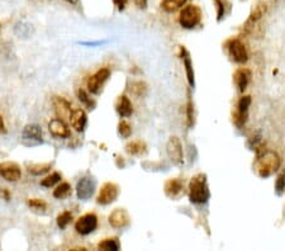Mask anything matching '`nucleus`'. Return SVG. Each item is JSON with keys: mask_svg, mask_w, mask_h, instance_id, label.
Wrapping results in <instances>:
<instances>
[{"mask_svg": "<svg viewBox=\"0 0 285 251\" xmlns=\"http://www.w3.org/2000/svg\"><path fill=\"white\" fill-rule=\"evenodd\" d=\"M131 91L137 96H143L147 91V86H146L145 83L142 82H136L131 85Z\"/></svg>", "mask_w": 285, "mask_h": 251, "instance_id": "obj_26", "label": "nucleus"}, {"mask_svg": "<svg viewBox=\"0 0 285 251\" xmlns=\"http://www.w3.org/2000/svg\"><path fill=\"white\" fill-rule=\"evenodd\" d=\"M78 96H79V100L81 103H84L85 105H86L87 108L93 109L94 105H95V103L91 100V98H89V95H87L86 93H85L84 90H79L78 91Z\"/></svg>", "mask_w": 285, "mask_h": 251, "instance_id": "obj_29", "label": "nucleus"}, {"mask_svg": "<svg viewBox=\"0 0 285 251\" xmlns=\"http://www.w3.org/2000/svg\"><path fill=\"white\" fill-rule=\"evenodd\" d=\"M52 105L55 109L56 114L58 117L65 118L70 117L71 114V103L67 99H65L64 96H53L52 98Z\"/></svg>", "mask_w": 285, "mask_h": 251, "instance_id": "obj_15", "label": "nucleus"}, {"mask_svg": "<svg viewBox=\"0 0 285 251\" xmlns=\"http://www.w3.org/2000/svg\"><path fill=\"white\" fill-rule=\"evenodd\" d=\"M28 206L32 209H36V210H44L47 208V203L44 201H42V199L40 198H31L28 199Z\"/></svg>", "mask_w": 285, "mask_h": 251, "instance_id": "obj_27", "label": "nucleus"}, {"mask_svg": "<svg viewBox=\"0 0 285 251\" xmlns=\"http://www.w3.org/2000/svg\"><path fill=\"white\" fill-rule=\"evenodd\" d=\"M98 227V217L94 213H86L76 221L75 230L78 234L86 236L96 230Z\"/></svg>", "mask_w": 285, "mask_h": 251, "instance_id": "obj_6", "label": "nucleus"}, {"mask_svg": "<svg viewBox=\"0 0 285 251\" xmlns=\"http://www.w3.org/2000/svg\"><path fill=\"white\" fill-rule=\"evenodd\" d=\"M65 1H67L69 4H73V5H75V4L79 3V0H65Z\"/></svg>", "mask_w": 285, "mask_h": 251, "instance_id": "obj_37", "label": "nucleus"}, {"mask_svg": "<svg viewBox=\"0 0 285 251\" xmlns=\"http://www.w3.org/2000/svg\"><path fill=\"white\" fill-rule=\"evenodd\" d=\"M111 76V70L107 69V67H103V69H99L96 71L94 75H91L87 80V89L89 91L94 94H98L100 90H102L103 85L105 84L108 79Z\"/></svg>", "mask_w": 285, "mask_h": 251, "instance_id": "obj_7", "label": "nucleus"}, {"mask_svg": "<svg viewBox=\"0 0 285 251\" xmlns=\"http://www.w3.org/2000/svg\"><path fill=\"white\" fill-rule=\"evenodd\" d=\"M146 145L142 141H132L125 146V151L128 152L129 155H140L142 152H145Z\"/></svg>", "mask_w": 285, "mask_h": 251, "instance_id": "obj_22", "label": "nucleus"}, {"mask_svg": "<svg viewBox=\"0 0 285 251\" xmlns=\"http://www.w3.org/2000/svg\"><path fill=\"white\" fill-rule=\"evenodd\" d=\"M165 194L171 199H178L183 196L184 184L179 179L171 178L165 183Z\"/></svg>", "mask_w": 285, "mask_h": 251, "instance_id": "obj_14", "label": "nucleus"}, {"mask_svg": "<svg viewBox=\"0 0 285 251\" xmlns=\"http://www.w3.org/2000/svg\"><path fill=\"white\" fill-rule=\"evenodd\" d=\"M184 64H185L186 75H188V80H189V84L193 85V84H194V73H193V69H192V62H190V60L188 59V56H186L185 59H184Z\"/></svg>", "mask_w": 285, "mask_h": 251, "instance_id": "obj_30", "label": "nucleus"}, {"mask_svg": "<svg viewBox=\"0 0 285 251\" xmlns=\"http://www.w3.org/2000/svg\"><path fill=\"white\" fill-rule=\"evenodd\" d=\"M0 176L6 181L14 183L22 178V170L19 165L13 161H5L0 164Z\"/></svg>", "mask_w": 285, "mask_h": 251, "instance_id": "obj_9", "label": "nucleus"}, {"mask_svg": "<svg viewBox=\"0 0 285 251\" xmlns=\"http://www.w3.org/2000/svg\"><path fill=\"white\" fill-rule=\"evenodd\" d=\"M133 1L134 4L141 9H145L146 5H147V0H133Z\"/></svg>", "mask_w": 285, "mask_h": 251, "instance_id": "obj_34", "label": "nucleus"}, {"mask_svg": "<svg viewBox=\"0 0 285 251\" xmlns=\"http://www.w3.org/2000/svg\"><path fill=\"white\" fill-rule=\"evenodd\" d=\"M217 10H218V19H222L224 15V0H214Z\"/></svg>", "mask_w": 285, "mask_h": 251, "instance_id": "obj_31", "label": "nucleus"}, {"mask_svg": "<svg viewBox=\"0 0 285 251\" xmlns=\"http://www.w3.org/2000/svg\"><path fill=\"white\" fill-rule=\"evenodd\" d=\"M189 197L193 203H205L209 198V189L207 185L205 174H197L189 183Z\"/></svg>", "mask_w": 285, "mask_h": 251, "instance_id": "obj_2", "label": "nucleus"}, {"mask_svg": "<svg viewBox=\"0 0 285 251\" xmlns=\"http://www.w3.org/2000/svg\"><path fill=\"white\" fill-rule=\"evenodd\" d=\"M73 221V213L69 210H64L57 216V226L61 230H65L67 226L70 225V222Z\"/></svg>", "mask_w": 285, "mask_h": 251, "instance_id": "obj_23", "label": "nucleus"}, {"mask_svg": "<svg viewBox=\"0 0 285 251\" xmlns=\"http://www.w3.org/2000/svg\"><path fill=\"white\" fill-rule=\"evenodd\" d=\"M71 194V185L69 183H61L55 190H53V197L56 199H66Z\"/></svg>", "mask_w": 285, "mask_h": 251, "instance_id": "obj_21", "label": "nucleus"}, {"mask_svg": "<svg viewBox=\"0 0 285 251\" xmlns=\"http://www.w3.org/2000/svg\"><path fill=\"white\" fill-rule=\"evenodd\" d=\"M186 3V0H163L161 1V8L167 13L176 12L178 9H180L184 4Z\"/></svg>", "mask_w": 285, "mask_h": 251, "instance_id": "obj_20", "label": "nucleus"}, {"mask_svg": "<svg viewBox=\"0 0 285 251\" xmlns=\"http://www.w3.org/2000/svg\"><path fill=\"white\" fill-rule=\"evenodd\" d=\"M131 217L124 208H117L109 216V225L113 228H124L129 225Z\"/></svg>", "mask_w": 285, "mask_h": 251, "instance_id": "obj_12", "label": "nucleus"}, {"mask_svg": "<svg viewBox=\"0 0 285 251\" xmlns=\"http://www.w3.org/2000/svg\"><path fill=\"white\" fill-rule=\"evenodd\" d=\"M94 189H95V181L93 178H89V176H85V178L80 179L76 185V194H78V198L81 199V201H87L93 196Z\"/></svg>", "mask_w": 285, "mask_h": 251, "instance_id": "obj_11", "label": "nucleus"}, {"mask_svg": "<svg viewBox=\"0 0 285 251\" xmlns=\"http://www.w3.org/2000/svg\"><path fill=\"white\" fill-rule=\"evenodd\" d=\"M22 141L27 146H36L42 143V128L38 125H27L22 131Z\"/></svg>", "mask_w": 285, "mask_h": 251, "instance_id": "obj_5", "label": "nucleus"}, {"mask_svg": "<svg viewBox=\"0 0 285 251\" xmlns=\"http://www.w3.org/2000/svg\"><path fill=\"white\" fill-rule=\"evenodd\" d=\"M285 188V174H282V175L278 178L277 180V190L278 193H282L283 189Z\"/></svg>", "mask_w": 285, "mask_h": 251, "instance_id": "obj_32", "label": "nucleus"}, {"mask_svg": "<svg viewBox=\"0 0 285 251\" xmlns=\"http://www.w3.org/2000/svg\"><path fill=\"white\" fill-rule=\"evenodd\" d=\"M280 167V158L274 151H265L253 163V169L261 178H268Z\"/></svg>", "mask_w": 285, "mask_h": 251, "instance_id": "obj_1", "label": "nucleus"}, {"mask_svg": "<svg viewBox=\"0 0 285 251\" xmlns=\"http://www.w3.org/2000/svg\"><path fill=\"white\" fill-rule=\"evenodd\" d=\"M6 128H5V123H4L3 117L0 116V133H5Z\"/></svg>", "mask_w": 285, "mask_h": 251, "instance_id": "obj_36", "label": "nucleus"}, {"mask_svg": "<svg viewBox=\"0 0 285 251\" xmlns=\"http://www.w3.org/2000/svg\"><path fill=\"white\" fill-rule=\"evenodd\" d=\"M226 47H227L228 53H230V56L235 62L244 64V62L247 61V51H246L244 44L240 40H231V41L227 42Z\"/></svg>", "mask_w": 285, "mask_h": 251, "instance_id": "obj_8", "label": "nucleus"}, {"mask_svg": "<svg viewBox=\"0 0 285 251\" xmlns=\"http://www.w3.org/2000/svg\"><path fill=\"white\" fill-rule=\"evenodd\" d=\"M166 151H167V155H169L170 160L172 161L176 165H180L183 164V145H181L180 140L178 137H171L167 142V146H166Z\"/></svg>", "mask_w": 285, "mask_h": 251, "instance_id": "obj_10", "label": "nucleus"}, {"mask_svg": "<svg viewBox=\"0 0 285 251\" xmlns=\"http://www.w3.org/2000/svg\"><path fill=\"white\" fill-rule=\"evenodd\" d=\"M118 132H120V134L122 137L128 138L132 133L131 125H129L127 121H121L120 125H118Z\"/></svg>", "mask_w": 285, "mask_h": 251, "instance_id": "obj_28", "label": "nucleus"}, {"mask_svg": "<svg viewBox=\"0 0 285 251\" xmlns=\"http://www.w3.org/2000/svg\"><path fill=\"white\" fill-rule=\"evenodd\" d=\"M116 109L117 112H118V114L123 118L129 117V116L133 113V105H132L128 96L125 95H121L120 98H118V100H117L116 103Z\"/></svg>", "mask_w": 285, "mask_h": 251, "instance_id": "obj_17", "label": "nucleus"}, {"mask_svg": "<svg viewBox=\"0 0 285 251\" xmlns=\"http://www.w3.org/2000/svg\"><path fill=\"white\" fill-rule=\"evenodd\" d=\"M113 3L116 4V6L118 8V10H123L128 3V0H113Z\"/></svg>", "mask_w": 285, "mask_h": 251, "instance_id": "obj_33", "label": "nucleus"}, {"mask_svg": "<svg viewBox=\"0 0 285 251\" xmlns=\"http://www.w3.org/2000/svg\"><path fill=\"white\" fill-rule=\"evenodd\" d=\"M0 194L3 196V198L5 199V201H9V199H10V193H9L8 190L5 189V188H4V189L0 190Z\"/></svg>", "mask_w": 285, "mask_h": 251, "instance_id": "obj_35", "label": "nucleus"}, {"mask_svg": "<svg viewBox=\"0 0 285 251\" xmlns=\"http://www.w3.org/2000/svg\"><path fill=\"white\" fill-rule=\"evenodd\" d=\"M233 79H235V84L237 85L239 90L244 91L246 90V88H247V85L251 79L250 70H247V69H239V70L235 73Z\"/></svg>", "mask_w": 285, "mask_h": 251, "instance_id": "obj_18", "label": "nucleus"}, {"mask_svg": "<svg viewBox=\"0 0 285 251\" xmlns=\"http://www.w3.org/2000/svg\"><path fill=\"white\" fill-rule=\"evenodd\" d=\"M60 180H61V175H60L58 172H52L51 175H48V176H46L44 179H42L41 185L44 188H51V187H53L55 184H57Z\"/></svg>", "mask_w": 285, "mask_h": 251, "instance_id": "obj_25", "label": "nucleus"}, {"mask_svg": "<svg viewBox=\"0 0 285 251\" xmlns=\"http://www.w3.org/2000/svg\"><path fill=\"white\" fill-rule=\"evenodd\" d=\"M202 21V10L198 5L190 4L183 8L179 15V23L185 30H193Z\"/></svg>", "mask_w": 285, "mask_h": 251, "instance_id": "obj_3", "label": "nucleus"}, {"mask_svg": "<svg viewBox=\"0 0 285 251\" xmlns=\"http://www.w3.org/2000/svg\"><path fill=\"white\" fill-rule=\"evenodd\" d=\"M51 169V164H37V165H32L29 167L28 171L33 175H42L44 172L50 171Z\"/></svg>", "mask_w": 285, "mask_h": 251, "instance_id": "obj_24", "label": "nucleus"}, {"mask_svg": "<svg viewBox=\"0 0 285 251\" xmlns=\"http://www.w3.org/2000/svg\"><path fill=\"white\" fill-rule=\"evenodd\" d=\"M98 249L99 250H113L118 251L121 249L120 240L117 237H109V239H104L98 244Z\"/></svg>", "mask_w": 285, "mask_h": 251, "instance_id": "obj_19", "label": "nucleus"}, {"mask_svg": "<svg viewBox=\"0 0 285 251\" xmlns=\"http://www.w3.org/2000/svg\"><path fill=\"white\" fill-rule=\"evenodd\" d=\"M48 129H50L51 134H53L55 137L60 138H67L70 137V129L67 127L66 123L61 118H55L48 123Z\"/></svg>", "mask_w": 285, "mask_h": 251, "instance_id": "obj_13", "label": "nucleus"}, {"mask_svg": "<svg viewBox=\"0 0 285 251\" xmlns=\"http://www.w3.org/2000/svg\"><path fill=\"white\" fill-rule=\"evenodd\" d=\"M120 196V187L116 183H112V181H108L102 185L99 190V194H98V198H96V203L98 205H111Z\"/></svg>", "mask_w": 285, "mask_h": 251, "instance_id": "obj_4", "label": "nucleus"}, {"mask_svg": "<svg viewBox=\"0 0 285 251\" xmlns=\"http://www.w3.org/2000/svg\"><path fill=\"white\" fill-rule=\"evenodd\" d=\"M70 122L73 128L76 132H82L85 129V126H86L87 117L86 113H85L82 109H75V111L71 112L70 114Z\"/></svg>", "mask_w": 285, "mask_h": 251, "instance_id": "obj_16", "label": "nucleus"}]
</instances>
